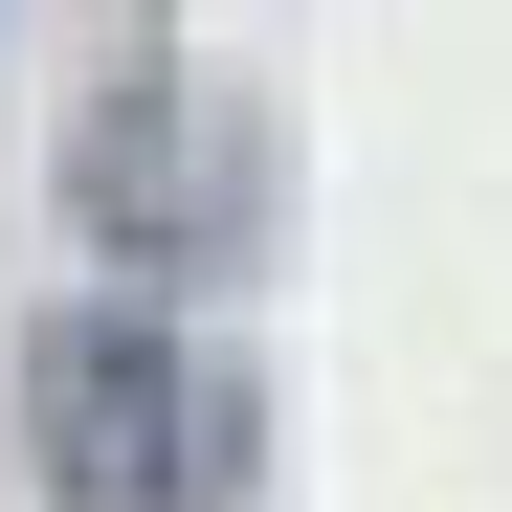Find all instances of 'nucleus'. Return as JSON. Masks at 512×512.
<instances>
[{
  "mask_svg": "<svg viewBox=\"0 0 512 512\" xmlns=\"http://www.w3.org/2000/svg\"><path fill=\"white\" fill-rule=\"evenodd\" d=\"M23 446L67 512H201L223 490V379L156 312H45L23 334Z\"/></svg>",
  "mask_w": 512,
  "mask_h": 512,
  "instance_id": "f257e3e1",
  "label": "nucleus"
}]
</instances>
